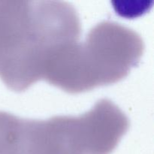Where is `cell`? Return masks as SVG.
<instances>
[{"instance_id": "1", "label": "cell", "mask_w": 154, "mask_h": 154, "mask_svg": "<svg viewBox=\"0 0 154 154\" xmlns=\"http://www.w3.org/2000/svg\"><path fill=\"white\" fill-rule=\"evenodd\" d=\"M81 33L79 15L69 2L0 1V79L13 91H25L44 80Z\"/></svg>"}, {"instance_id": "2", "label": "cell", "mask_w": 154, "mask_h": 154, "mask_svg": "<svg viewBox=\"0 0 154 154\" xmlns=\"http://www.w3.org/2000/svg\"><path fill=\"white\" fill-rule=\"evenodd\" d=\"M144 51L141 35L130 28L103 21L85 40L62 51L51 63L44 81L77 94L122 81L140 62Z\"/></svg>"}, {"instance_id": "3", "label": "cell", "mask_w": 154, "mask_h": 154, "mask_svg": "<svg viewBox=\"0 0 154 154\" xmlns=\"http://www.w3.org/2000/svg\"><path fill=\"white\" fill-rule=\"evenodd\" d=\"M129 128V120L108 99L79 116L24 119L23 154H111Z\"/></svg>"}]
</instances>
